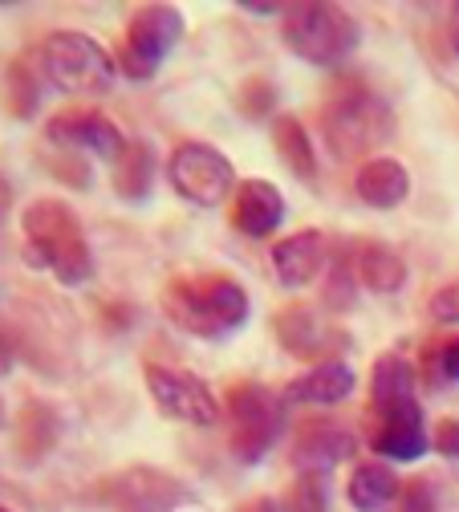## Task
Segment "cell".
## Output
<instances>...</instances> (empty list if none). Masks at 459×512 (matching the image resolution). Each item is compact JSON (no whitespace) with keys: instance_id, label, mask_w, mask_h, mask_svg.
I'll use <instances>...</instances> for the list:
<instances>
[{"instance_id":"6da1fadb","label":"cell","mask_w":459,"mask_h":512,"mask_svg":"<svg viewBox=\"0 0 459 512\" xmlns=\"http://www.w3.org/2000/svg\"><path fill=\"white\" fill-rule=\"evenodd\" d=\"M25 261L49 269L61 285H82L94 277V252L86 244L82 220L65 200H33L21 212Z\"/></svg>"},{"instance_id":"7a4b0ae2","label":"cell","mask_w":459,"mask_h":512,"mask_svg":"<svg viewBox=\"0 0 459 512\" xmlns=\"http://www.w3.org/2000/svg\"><path fill=\"white\" fill-rule=\"evenodd\" d=\"M167 313L195 338H224L248 322V293L232 277H187L167 289Z\"/></svg>"},{"instance_id":"3957f363","label":"cell","mask_w":459,"mask_h":512,"mask_svg":"<svg viewBox=\"0 0 459 512\" xmlns=\"http://www.w3.org/2000/svg\"><path fill=\"white\" fill-rule=\"evenodd\" d=\"M41 70L45 78L74 98H98L114 86L118 78V61L110 57L106 45H98L90 33L78 29H61L49 33L41 45Z\"/></svg>"},{"instance_id":"277c9868","label":"cell","mask_w":459,"mask_h":512,"mask_svg":"<svg viewBox=\"0 0 459 512\" xmlns=\"http://www.w3.org/2000/svg\"><path fill=\"white\" fill-rule=\"evenodd\" d=\"M362 29L342 5H321V0H305L285 13V45L309 61V66H342V61L358 49Z\"/></svg>"},{"instance_id":"5b68a950","label":"cell","mask_w":459,"mask_h":512,"mask_svg":"<svg viewBox=\"0 0 459 512\" xmlns=\"http://www.w3.org/2000/svg\"><path fill=\"white\" fill-rule=\"evenodd\" d=\"M167 183L195 208H220L236 196V167L212 143H179L167 155Z\"/></svg>"},{"instance_id":"8992f818","label":"cell","mask_w":459,"mask_h":512,"mask_svg":"<svg viewBox=\"0 0 459 512\" xmlns=\"http://www.w3.org/2000/svg\"><path fill=\"white\" fill-rule=\"evenodd\" d=\"M228 443L240 464H256L260 456L273 447V439L285 427V411L281 403L265 391V387H252V382H240V387L228 391Z\"/></svg>"},{"instance_id":"52a82bcc","label":"cell","mask_w":459,"mask_h":512,"mask_svg":"<svg viewBox=\"0 0 459 512\" xmlns=\"http://www.w3.org/2000/svg\"><path fill=\"white\" fill-rule=\"evenodd\" d=\"M179 37H183V13L175 5H143L130 17L122 37V74H130L135 82L155 78V70L179 45Z\"/></svg>"},{"instance_id":"ba28073f","label":"cell","mask_w":459,"mask_h":512,"mask_svg":"<svg viewBox=\"0 0 459 512\" xmlns=\"http://www.w3.org/2000/svg\"><path fill=\"white\" fill-rule=\"evenodd\" d=\"M143 378H147V391H151L155 407L167 419H179L187 427H216L220 423L224 407H220V399L212 395V387L204 378L175 370V366H159V362H151L143 370Z\"/></svg>"},{"instance_id":"9c48e42d","label":"cell","mask_w":459,"mask_h":512,"mask_svg":"<svg viewBox=\"0 0 459 512\" xmlns=\"http://www.w3.org/2000/svg\"><path fill=\"white\" fill-rule=\"evenodd\" d=\"M390 126H395V118L382 106V98L358 90L330 106V114H325V139H330V147L342 159H354V155L378 147L390 135Z\"/></svg>"},{"instance_id":"30bf717a","label":"cell","mask_w":459,"mask_h":512,"mask_svg":"<svg viewBox=\"0 0 459 512\" xmlns=\"http://www.w3.org/2000/svg\"><path fill=\"white\" fill-rule=\"evenodd\" d=\"M45 135L57 147H78V151H90L98 159H118V151L126 147V135L94 106H74V110L53 114Z\"/></svg>"},{"instance_id":"8fae6325","label":"cell","mask_w":459,"mask_h":512,"mask_svg":"<svg viewBox=\"0 0 459 512\" xmlns=\"http://www.w3.org/2000/svg\"><path fill=\"white\" fill-rule=\"evenodd\" d=\"M285 220V196L269 179H244L232 196V224L244 236H273Z\"/></svg>"},{"instance_id":"7c38bea8","label":"cell","mask_w":459,"mask_h":512,"mask_svg":"<svg viewBox=\"0 0 459 512\" xmlns=\"http://www.w3.org/2000/svg\"><path fill=\"white\" fill-rule=\"evenodd\" d=\"M354 447H358V439L346 427H338V423H309L301 431L297 447H293V468L301 476H325L330 468H338L342 460H350Z\"/></svg>"},{"instance_id":"4fadbf2b","label":"cell","mask_w":459,"mask_h":512,"mask_svg":"<svg viewBox=\"0 0 459 512\" xmlns=\"http://www.w3.org/2000/svg\"><path fill=\"white\" fill-rule=\"evenodd\" d=\"M354 196L366 204V208H378V212H390L399 208L407 196H411V175L399 159L390 155H374L366 163H358V175H354Z\"/></svg>"},{"instance_id":"5bb4252c","label":"cell","mask_w":459,"mask_h":512,"mask_svg":"<svg viewBox=\"0 0 459 512\" xmlns=\"http://www.w3.org/2000/svg\"><path fill=\"white\" fill-rule=\"evenodd\" d=\"M325 236L317 228H301L285 240L273 244V269H277V281L289 285V289H301L309 281H317V273L325 269Z\"/></svg>"},{"instance_id":"9a60e30c","label":"cell","mask_w":459,"mask_h":512,"mask_svg":"<svg viewBox=\"0 0 459 512\" xmlns=\"http://www.w3.org/2000/svg\"><path fill=\"white\" fill-rule=\"evenodd\" d=\"M370 447L382 460H419L431 447V431H427L423 407L411 403V407H403L395 415H386L378 423V431L370 435Z\"/></svg>"},{"instance_id":"2e32d148","label":"cell","mask_w":459,"mask_h":512,"mask_svg":"<svg viewBox=\"0 0 459 512\" xmlns=\"http://www.w3.org/2000/svg\"><path fill=\"white\" fill-rule=\"evenodd\" d=\"M419 403L415 399V366L403 354H382L370 370V407L378 419L395 415L403 407Z\"/></svg>"},{"instance_id":"e0dca14e","label":"cell","mask_w":459,"mask_h":512,"mask_svg":"<svg viewBox=\"0 0 459 512\" xmlns=\"http://www.w3.org/2000/svg\"><path fill=\"white\" fill-rule=\"evenodd\" d=\"M354 370L342 362V358H325V362H317L313 370H305L301 378H293L289 382V399L293 403H313V407H334V403H342L346 395H354Z\"/></svg>"},{"instance_id":"ac0fdd59","label":"cell","mask_w":459,"mask_h":512,"mask_svg":"<svg viewBox=\"0 0 459 512\" xmlns=\"http://www.w3.org/2000/svg\"><path fill=\"white\" fill-rule=\"evenodd\" d=\"M350 504L358 512H386V508H399V496H403V484L395 476V468L382 464V460H366L350 472Z\"/></svg>"},{"instance_id":"d6986e66","label":"cell","mask_w":459,"mask_h":512,"mask_svg":"<svg viewBox=\"0 0 459 512\" xmlns=\"http://www.w3.org/2000/svg\"><path fill=\"white\" fill-rule=\"evenodd\" d=\"M155 179H159V155L143 139H130L114 159V191L126 204H139L151 196Z\"/></svg>"},{"instance_id":"ffe728a7","label":"cell","mask_w":459,"mask_h":512,"mask_svg":"<svg viewBox=\"0 0 459 512\" xmlns=\"http://www.w3.org/2000/svg\"><path fill=\"white\" fill-rule=\"evenodd\" d=\"M354 273L378 297H390V293H399L407 285V261L386 244H362L358 256H354Z\"/></svg>"},{"instance_id":"44dd1931","label":"cell","mask_w":459,"mask_h":512,"mask_svg":"<svg viewBox=\"0 0 459 512\" xmlns=\"http://www.w3.org/2000/svg\"><path fill=\"white\" fill-rule=\"evenodd\" d=\"M273 147H277L281 163L297 179H305V183L317 179V151H313V139L305 135L301 118H293V114H277L273 118Z\"/></svg>"},{"instance_id":"7402d4cb","label":"cell","mask_w":459,"mask_h":512,"mask_svg":"<svg viewBox=\"0 0 459 512\" xmlns=\"http://www.w3.org/2000/svg\"><path fill=\"white\" fill-rule=\"evenodd\" d=\"M277 334H281V342L293 350V354H301V358H309L321 342H325V330H321V322L305 309V305H293V309H285L281 317H277Z\"/></svg>"},{"instance_id":"603a6c76","label":"cell","mask_w":459,"mask_h":512,"mask_svg":"<svg viewBox=\"0 0 459 512\" xmlns=\"http://www.w3.org/2000/svg\"><path fill=\"white\" fill-rule=\"evenodd\" d=\"M330 496H325V476H301L289 488V512H325Z\"/></svg>"},{"instance_id":"cb8c5ba5","label":"cell","mask_w":459,"mask_h":512,"mask_svg":"<svg viewBox=\"0 0 459 512\" xmlns=\"http://www.w3.org/2000/svg\"><path fill=\"white\" fill-rule=\"evenodd\" d=\"M358 297V273L354 265H338L325 281V305L330 309H350V301Z\"/></svg>"},{"instance_id":"d4e9b609","label":"cell","mask_w":459,"mask_h":512,"mask_svg":"<svg viewBox=\"0 0 459 512\" xmlns=\"http://www.w3.org/2000/svg\"><path fill=\"white\" fill-rule=\"evenodd\" d=\"M427 309H431L435 322L455 326V322H459V281H447L443 289H435L431 301H427Z\"/></svg>"},{"instance_id":"484cf974","label":"cell","mask_w":459,"mask_h":512,"mask_svg":"<svg viewBox=\"0 0 459 512\" xmlns=\"http://www.w3.org/2000/svg\"><path fill=\"white\" fill-rule=\"evenodd\" d=\"M399 512H435V492H431V484H427V480H411V484H403Z\"/></svg>"},{"instance_id":"4316f807","label":"cell","mask_w":459,"mask_h":512,"mask_svg":"<svg viewBox=\"0 0 459 512\" xmlns=\"http://www.w3.org/2000/svg\"><path fill=\"white\" fill-rule=\"evenodd\" d=\"M431 452H439L443 460H459V419H443L431 431Z\"/></svg>"},{"instance_id":"83f0119b","label":"cell","mask_w":459,"mask_h":512,"mask_svg":"<svg viewBox=\"0 0 459 512\" xmlns=\"http://www.w3.org/2000/svg\"><path fill=\"white\" fill-rule=\"evenodd\" d=\"M9 82H13V110H17L21 118H25V114H33V110H37V86L29 82V74H25L21 66H13Z\"/></svg>"},{"instance_id":"f1b7e54d","label":"cell","mask_w":459,"mask_h":512,"mask_svg":"<svg viewBox=\"0 0 459 512\" xmlns=\"http://www.w3.org/2000/svg\"><path fill=\"white\" fill-rule=\"evenodd\" d=\"M439 366H443V374H447L451 382H459V334L443 342V350H439Z\"/></svg>"},{"instance_id":"f546056e","label":"cell","mask_w":459,"mask_h":512,"mask_svg":"<svg viewBox=\"0 0 459 512\" xmlns=\"http://www.w3.org/2000/svg\"><path fill=\"white\" fill-rule=\"evenodd\" d=\"M240 512H281L277 508V500H269V496H260V500H248Z\"/></svg>"},{"instance_id":"4dcf8cb0","label":"cell","mask_w":459,"mask_h":512,"mask_svg":"<svg viewBox=\"0 0 459 512\" xmlns=\"http://www.w3.org/2000/svg\"><path fill=\"white\" fill-rule=\"evenodd\" d=\"M9 370H13V346L5 334H0V374H9Z\"/></svg>"},{"instance_id":"1f68e13d","label":"cell","mask_w":459,"mask_h":512,"mask_svg":"<svg viewBox=\"0 0 459 512\" xmlns=\"http://www.w3.org/2000/svg\"><path fill=\"white\" fill-rule=\"evenodd\" d=\"M447 33H451V49L459 53V5L451 9V25H447Z\"/></svg>"},{"instance_id":"d6a6232c","label":"cell","mask_w":459,"mask_h":512,"mask_svg":"<svg viewBox=\"0 0 459 512\" xmlns=\"http://www.w3.org/2000/svg\"><path fill=\"white\" fill-rule=\"evenodd\" d=\"M0 512H13V508H5V504H0Z\"/></svg>"}]
</instances>
